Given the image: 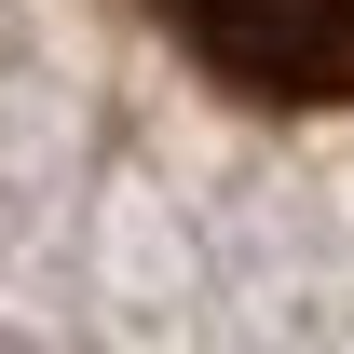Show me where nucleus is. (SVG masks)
<instances>
[{
	"label": "nucleus",
	"instance_id": "obj_1",
	"mask_svg": "<svg viewBox=\"0 0 354 354\" xmlns=\"http://www.w3.org/2000/svg\"><path fill=\"white\" fill-rule=\"evenodd\" d=\"M245 109H354V0H136Z\"/></svg>",
	"mask_w": 354,
	"mask_h": 354
}]
</instances>
